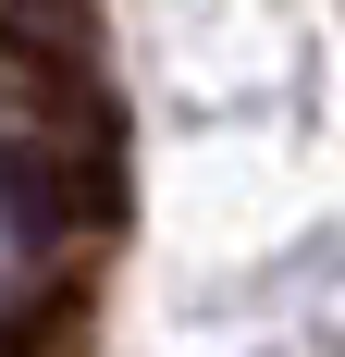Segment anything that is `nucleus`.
Segmentation results:
<instances>
[{
  "instance_id": "nucleus-2",
  "label": "nucleus",
  "mask_w": 345,
  "mask_h": 357,
  "mask_svg": "<svg viewBox=\"0 0 345 357\" xmlns=\"http://www.w3.org/2000/svg\"><path fill=\"white\" fill-rule=\"evenodd\" d=\"M74 37V0H0V62L13 50H62Z\"/></svg>"
},
{
  "instance_id": "nucleus-1",
  "label": "nucleus",
  "mask_w": 345,
  "mask_h": 357,
  "mask_svg": "<svg viewBox=\"0 0 345 357\" xmlns=\"http://www.w3.org/2000/svg\"><path fill=\"white\" fill-rule=\"evenodd\" d=\"M13 222L25 234H87V222L124 210V185H111V136L87 123V136H13Z\"/></svg>"
}]
</instances>
